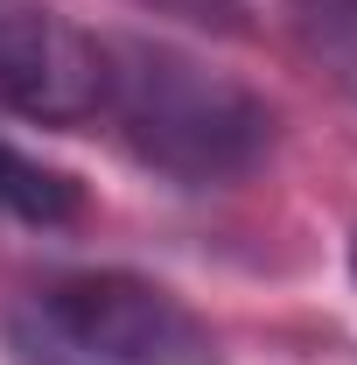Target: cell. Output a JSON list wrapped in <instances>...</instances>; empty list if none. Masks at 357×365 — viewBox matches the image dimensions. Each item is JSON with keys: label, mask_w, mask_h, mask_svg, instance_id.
Here are the masks:
<instances>
[{"label": "cell", "mask_w": 357, "mask_h": 365, "mask_svg": "<svg viewBox=\"0 0 357 365\" xmlns=\"http://www.w3.org/2000/svg\"><path fill=\"white\" fill-rule=\"evenodd\" d=\"M294 29L315 56L336 63L343 85H357V0H294Z\"/></svg>", "instance_id": "5"}, {"label": "cell", "mask_w": 357, "mask_h": 365, "mask_svg": "<svg viewBox=\"0 0 357 365\" xmlns=\"http://www.w3.org/2000/svg\"><path fill=\"white\" fill-rule=\"evenodd\" d=\"M0 337L21 365H196L203 323L147 274L85 267L49 274L0 309Z\"/></svg>", "instance_id": "2"}, {"label": "cell", "mask_w": 357, "mask_h": 365, "mask_svg": "<svg viewBox=\"0 0 357 365\" xmlns=\"http://www.w3.org/2000/svg\"><path fill=\"white\" fill-rule=\"evenodd\" d=\"M154 14H176L189 29H218V36H245V0H140Z\"/></svg>", "instance_id": "6"}, {"label": "cell", "mask_w": 357, "mask_h": 365, "mask_svg": "<svg viewBox=\"0 0 357 365\" xmlns=\"http://www.w3.org/2000/svg\"><path fill=\"white\" fill-rule=\"evenodd\" d=\"M98 134L176 182H231L273 148V106L154 36H105Z\"/></svg>", "instance_id": "1"}, {"label": "cell", "mask_w": 357, "mask_h": 365, "mask_svg": "<svg viewBox=\"0 0 357 365\" xmlns=\"http://www.w3.org/2000/svg\"><path fill=\"white\" fill-rule=\"evenodd\" d=\"M85 218V190L78 176L49 169L43 155L14 148L0 134V225H28V232H56V225H78Z\"/></svg>", "instance_id": "4"}, {"label": "cell", "mask_w": 357, "mask_h": 365, "mask_svg": "<svg viewBox=\"0 0 357 365\" xmlns=\"http://www.w3.org/2000/svg\"><path fill=\"white\" fill-rule=\"evenodd\" d=\"M98 106H105V36L28 0H0V113L98 134Z\"/></svg>", "instance_id": "3"}, {"label": "cell", "mask_w": 357, "mask_h": 365, "mask_svg": "<svg viewBox=\"0 0 357 365\" xmlns=\"http://www.w3.org/2000/svg\"><path fill=\"white\" fill-rule=\"evenodd\" d=\"M351 274H357V232H351Z\"/></svg>", "instance_id": "7"}]
</instances>
